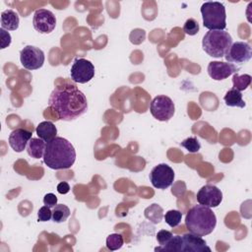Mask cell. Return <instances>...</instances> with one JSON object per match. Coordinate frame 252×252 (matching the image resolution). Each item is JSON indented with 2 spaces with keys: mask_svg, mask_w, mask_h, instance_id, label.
Wrapping results in <instances>:
<instances>
[{
  "mask_svg": "<svg viewBox=\"0 0 252 252\" xmlns=\"http://www.w3.org/2000/svg\"><path fill=\"white\" fill-rule=\"evenodd\" d=\"M48 106L56 113L58 119L72 121L88 110L86 95L73 84L56 86L48 98Z\"/></svg>",
  "mask_w": 252,
  "mask_h": 252,
  "instance_id": "cell-1",
  "label": "cell"
},
{
  "mask_svg": "<svg viewBox=\"0 0 252 252\" xmlns=\"http://www.w3.org/2000/svg\"><path fill=\"white\" fill-rule=\"evenodd\" d=\"M76 159L73 145L62 137H55L45 145L43 154L44 163L51 169H68Z\"/></svg>",
  "mask_w": 252,
  "mask_h": 252,
  "instance_id": "cell-2",
  "label": "cell"
},
{
  "mask_svg": "<svg viewBox=\"0 0 252 252\" xmlns=\"http://www.w3.org/2000/svg\"><path fill=\"white\" fill-rule=\"evenodd\" d=\"M217 224V217L211 208L196 205L186 214L185 225L187 229L199 236H205L213 232Z\"/></svg>",
  "mask_w": 252,
  "mask_h": 252,
  "instance_id": "cell-3",
  "label": "cell"
},
{
  "mask_svg": "<svg viewBox=\"0 0 252 252\" xmlns=\"http://www.w3.org/2000/svg\"><path fill=\"white\" fill-rule=\"evenodd\" d=\"M155 251L164 252H211V248L206 241L197 234L192 232L185 233L182 236L173 235L170 240L164 244L155 248Z\"/></svg>",
  "mask_w": 252,
  "mask_h": 252,
  "instance_id": "cell-4",
  "label": "cell"
},
{
  "mask_svg": "<svg viewBox=\"0 0 252 252\" xmlns=\"http://www.w3.org/2000/svg\"><path fill=\"white\" fill-rule=\"evenodd\" d=\"M232 44L231 35L225 31H209L203 37L202 47L212 57H223Z\"/></svg>",
  "mask_w": 252,
  "mask_h": 252,
  "instance_id": "cell-5",
  "label": "cell"
},
{
  "mask_svg": "<svg viewBox=\"0 0 252 252\" xmlns=\"http://www.w3.org/2000/svg\"><path fill=\"white\" fill-rule=\"evenodd\" d=\"M203 25L209 31H223L226 28V13L222 3L208 1L201 6Z\"/></svg>",
  "mask_w": 252,
  "mask_h": 252,
  "instance_id": "cell-6",
  "label": "cell"
},
{
  "mask_svg": "<svg viewBox=\"0 0 252 252\" xmlns=\"http://www.w3.org/2000/svg\"><path fill=\"white\" fill-rule=\"evenodd\" d=\"M150 111L158 121H168L175 112L172 99L166 95H157L151 102Z\"/></svg>",
  "mask_w": 252,
  "mask_h": 252,
  "instance_id": "cell-7",
  "label": "cell"
},
{
  "mask_svg": "<svg viewBox=\"0 0 252 252\" xmlns=\"http://www.w3.org/2000/svg\"><path fill=\"white\" fill-rule=\"evenodd\" d=\"M150 181L155 188L166 189L174 181V171L166 163H159L150 173Z\"/></svg>",
  "mask_w": 252,
  "mask_h": 252,
  "instance_id": "cell-8",
  "label": "cell"
},
{
  "mask_svg": "<svg viewBox=\"0 0 252 252\" xmlns=\"http://www.w3.org/2000/svg\"><path fill=\"white\" fill-rule=\"evenodd\" d=\"M44 59L43 51L33 45H27L20 51L21 64L28 70H37L41 68Z\"/></svg>",
  "mask_w": 252,
  "mask_h": 252,
  "instance_id": "cell-9",
  "label": "cell"
},
{
  "mask_svg": "<svg viewBox=\"0 0 252 252\" xmlns=\"http://www.w3.org/2000/svg\"><path fill=\"white\" fill-rule=\"evenodd\" d=\"M72 81L79 84L90 82L94 76V67L93 63L85 58H77L73 62L70 70Z\"/></svg>",
  "mask_w": 252,
  "mask_h": 252,
  "instance_id": "cell-10",
  "label": "cell"
},
{
  "mask_svg": "<svg viewBox=\"0 0 252 252\" xmlns=\"http://www.w3.org/2000/svg\"><path fill=\"white\" fill-rule=\"evenodd\" d=\"M225 60L228 63L242 64L248 62L252 57V49L249 43L244 41L233 42L226 54L224 55Z\"/></svg>",
  "mask_w": 252,
  "mask_h": 252,
  "instance_id": "cell-11",
  "label": "cell"
},
{
  "mask_svg": "<svg viewBox=\"0 0 252 252\" xmlns=\"http://www.w3.org/2000/svg\"><path fill=\"white\" fill-rule=\"evenodd\" d=\"M32 25L39 33H50L56 27V18L49 10L38 9L33 14Z\"/></svg>",
  "mask_w": 252,
  "mask_h": 252,
  "instance_id": "cell-12",
  "label": "cell"
},
{
  "mask_svg": "<svg viewBox=\"0 0 252 252\" xmlns=\"http://www.w3.org/2000/svg\"><path fill=\"white\" fill-rule=\"evenodd\" d=\"M197 201L200 205L216 208L222 201V193L220 189L212 184L204 185L197 193Z\"/></svg>",
  "mask_w": 252,
  "mask_h": 252,
  "instance_id": "cell-13",
  "label": "cell"
},
{
  "mask_svg": "<svg viewBox=\"0 0 252 252\" xmlns=\"http://www.w3.org/2000/svg\"><path fill=\"white\" fill-rule=\"evenodd\" d=\"M238 70L239 68L234 64L221 61H211L207 68L209 76L215 81L224 80L230 75L237 73Z\"/></svg>",
  "mask_w": 252,
  "mask_h": 252,
  "instance_id": "cell-14",
  "label": "cell"
},
{
  "mask_svg": "<svg viewBox=\"0 0 252 252\" xmlns=\"http://www.w3.org/2000/svg\"><path fill=\"white\" fill-rule=\"evenodd\" d=\"M32 139V132L23 128L13 130L9 135V145L16 152H23Z\"/></svg>",
  "mask_w": 252,
  "mask_h": 252,
  "instance_id": "cell-15",
  "label": "cell"
},
{
  "mask_svg": "<svg viewBox=\"0 0 252 252\" xmlns=\"http://www.w3.org/2000/svg\"><path fill=\"white\" fill-rule=\"evenodd\" d=\"M35 132L38 138L47 143L56 137L57 129L51 121H42L37 125Z\"/></svg>",
  "mask_w": 252,
  "mask_h": 252,
  "instance_id": "cell-16",
  "label": "cell"
},
{
  "mask_svg": "<svg viewBox=\"0 0 252 252\" xmlns=\"http://www.w3.org/2000/svg\"><path fill=\"white\" fill-rule=\"evenodd\" d=\"M19 15L11 10H5L1 13V28L7 31H16L19 28Z\"/></svg>",
  "mask_w": 252,
  "mask_h": 252,
  "instance_id": "cell-17",
  "label": "cell"
},
{
  "mask_svg": "<svg viewBox=\"0 0 252 252\" xmlns=\"http://www.w3.org/2000/svg\"><path fill=\"white\" fill-rule=\"evenodd\" d=\"M46 143L40 138H32L27 146V152L33 158H43Z\"/></svg>",
  "mask_w": 252,
  "mask_h": 252,
  "instance_id": "cell-18",
  "label": "cell"
},
{
  "mask_svg": "<svg viewBox=\"0 0 252 252\" xmlns=\"http://www.w3.org/2000/svg\"><path fill=\"white\" fill-rule=\"evenodd\" d=\"M223 100H224V103L230 107L243 108L246 105V103L244 102V100L242 98L241 92H239L233 88L226 92L225 95L223 96Z\"/></svg>",
  "mask_w": 252,
  "mask_h": 252,
  "instance_id": "cell-19",
  "label": "cell"
},
{
  "mask_svg": "<svg viewBox=\"0 0 252 252\" xmlns=\"http://www.w3.org/2000/svg\"><path fill=\"white\" fill-rule=\"evenodd\" d=\"M144 215L153 223H159L163 218V210L158 204H152L145 209Z\"/></svg>",
  "mask_w": 252,
  "mask_h": 252,
  "instance_id": "cell-20",
  "label": "cell"
},
{
  "mask_svg": "<svg viewBox=\"0 0 252 252\" xmlns=\"http://www.w3.org/2000/svg\"><path fill=\"white\" fill-rule=\"evenodd\" d=\"M70 216V209L63 204H57L52 208V220L60 223L64 222Z\"/></svg>",
  "mask_w": 252,
  "mask_h": 252,
  "instance_id": "cell-21",
  "label": "cell"
},
{
  "mask_svg": "<svg viewBox=\"0 0 252 252\" xmlns=\"http://www.w3.org/2000/svg\"><path fill=\"white\" fill-rule=\"evenodd\" d=\"M251 76L248 74L244 75H238L235 73L232 77V84H233V89L241 92L246 90L250 84H251Z\"/></svg>",
  "mask_w": 252,
  "mask_h": 252,
  "instance_id": "cell-22",
  "label": "cell"
},
{
  "mask_svg": "<svg viewBox=\"0 0 252 252\" xmlns=\"http://www.w3.org/2000/svg\"><path fill=\"white\" fill-rule=\"evenodd\" d=\"M123 244H124L123 236L119 233L109 234L106 238V247L111 251L120 249L123 246Z\"/></svg>",
  "mask_w": 252,
  "mask_h": 252,
  "instance_id": "cell-23",
  "label": "cell"
},
{
  "mask_svg": "<svg viewBox=\"0 0 252 252\" xmlns=\"http://www.w3.org/2000/svg\"><path fill=\"white\" fill-rule=\"evenodd\" d=\"M165 222L171 226V227H175L177 226L182 219V213L178 210H169L168 212L165 213V215L163 216Z\"/></svg>",
  "mask_w": 252,
  "mask_h": 252,
  "instance_id": "cell-24",
  "label": "cell"
},
{
  "mask_svg": "<svg viewBox=\"0 0 252 252\" xmlns=\"http://www.w3.org/2000/svg\"><path fill=\"white\" fill-rule=\"evenodd\" d=\"M180 145L185 150H187L189 153H197L201 149V145H200L198 139L195 138V137H189V138L183 140L180 143Z\"/></svg>",
  "mask_w": 252,
  "mask_h": 252,
  "instance_id": "cell-25",
  "label": "cell"
},
{
  "mask_svg": "<svg viewBox=\"0 0 252 252\" xmlns=\"http://www.w3.org/2000/svg\"><path fill=\"white\" fill-rule=\"evenodd\" d=\"M199 29L200 28H199L198 22L193 18H190V19L186 20V22L183 26V32L188 35L197 34V32H199Z\"/></svg>",
  "mask_w": 252,
  "mask_h": 252,
  "instance_id": "cell-26",
  "label": "cell"
},
{
  "mask_svg": "<svg viewBox=\"0 0 252 252\" xmlns=\"http://www.w3.org/2000/svg\"><path fill=\"white\" fill-rule=\"evenodd\" d=\"M51 208L47 206L41 207L37 212V220L38 221H47L52 219V211Z\"/></svg>",
  "mask_w": 252,
  "mask_h": 252,
  "instance_id": "cell-27",
  "label": "cell"
},
{
  "mask_svg": "<svg viewBox=\"0 0 252 252\" xmlns=\"http://www.w3.org/2000/svg\"><path fill=\"white\" fill-rule=\"evenodd\" d=\"M172 236H173V234H172L170 231L162 229V230H159V231L158 232V234H157V240H158V244L161 246V245L166 244V243L170 240V238H171Z\"/></svg>",
  "mask_w": 252,
  "mask_h": 252,
  "instance_id": "cell-28",
  "label": "cell"
},
{
  "mask_svg": "<svg viewBox=\"0 0 252 252\" xmlns=\"http://www.w3.org/2000/svg\"><path fill=\"white\" fill-rule=\"evenodd\" d=\"M0 35H1V49H4L8 47L11 44V35L8 32H6L4 29H0Z\"/></svg>",
  "mask_w": 252,
  "mask_h": 252,
  "instance_id": "cell-29",
  "label": "cell"
},
{
  "mask_svg": "<svg viewBox=\"0 0 252 252\" xmlns=\"http://www.w3.org/2000/svg\"><path fill=\"white\" fill-rule=\"evenodd\" d=\"M43 204L49 208H53L57 205V197L53 193H47L43 197Z\"/></svg>",
  "mask_w": 252,
  "mask_h": 252,
  "instance_id": "cell-30",
  "label": "cell"
},
{
  "mask_svg": "<svg viewBox=\"0 0 252 252\" xmlns=\"http://www.w3.org/2000/svg\"><path fill=\"white\" fill-rule=\"evenodd\" d=\"M57 191L58 193L60 194H67L69 191H70V186L67 182H60L58 185H57Z\"/></svg>",
  "mask_w": 252,
  "mask_h": 252,
  "instance_id": "cell-31",
  "label": "cell"
}]
</instances>
